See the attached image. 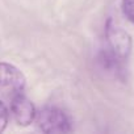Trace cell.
<instances>
[{"label": "cell", "instance_id": "cell-5", "mask_svg": "<svg viewBox=\"0 0 134 134\" xmlns=\"http://www.w3.org/2000/svg\"><path fill=\"white\" fill-rule=\"evenodd\" d=\"M122 11L126 19L134 24V0H122Z\"/></svg>", "mask_w": 134, "mask_h": 134}, {"label": "cell", "instance_id": "cell-1", "mask_svg": "<svg viewBox=\"0 0 134 134\" xmlns=\"http://www.w3.org/2000/svg\"><path fill=\"white\" fill-rule=\"evenodd\" d=\"M131 51L130 36L112 20L105 26V46L100 53V62L108 70H117L126 62Z\"/></svg>", "mask_w": 134, "mask_h": 134}, {"label": "cell", "instance_id": "cell-3", "mask_svg": "<svg viewBox=\"0 0 134 134\" xmlns=\"http://www.w3.org/2000/svg\"><path fill=\"white\" fill-rule=\"evenodd\" d=\"M25 86L26 79L20 69L11 63L0 62V92L8 96H15L23 93Z\"/></svg>", "mask_w": 134, "mask_h": 134}, {"label": "cell", "instance_id": "cell-4", "mask_svg": "<svg viewBox=\"0 0 134 134\" xmlns=\"http://www.w3.org/2000/svg\"><path fill=\"white\" fill-rule=\"evenodd\" d=\"M36 113V107L24 93H17L12 96L11 116L13 117L16 124H19L20 126H29L34 122Z\"/></svg>", "mask_w": 134, "mask_h": 134}, {"label": "cell", "instance_id": "cell-6", "mask_svg": "<svg viewBox=\"0 0 134 134\" xmlns=\"http://www.w3.org/2000/svg\"><path fill=\"white\" fill-rule=\"evenodd\" d=\"M8 120H9L8 108L5 107V104H4L2 100H0V133L4 131V129L7 127Z\"/></svg>", "mask_w": 134, "mask_h": 134}, {"label": "cell", "instance_id": "cell-2", "mask_svg": "<svg viewBox=\"0 0 134 134\" xmlns=\"http://www.w3.org/2000/svg\"><path fill=\"white\" fill-rule=\"evenodd\" d=\"M34 122L37 129L46 134H64L72 130L69 116L57 107H45L38 110Z\"/></svg>", "mask_w": 134, "mask_h": 134}]
</instances>
